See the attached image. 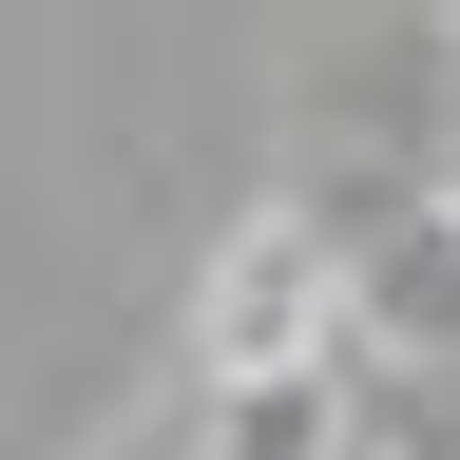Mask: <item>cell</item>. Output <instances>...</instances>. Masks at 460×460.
I'll list each match as a JSON object with an SVG mask.
<instances>
[{"mask_svg":"<svg viewBox=\"0 0 460 460\" xmlns=\"http://www.w3.org/2000/svg\"><path fill=\"white\" fill-rule=\"evenodd\" d=\"M326 365H345V250L269 192V211L211 230L192 326H172V384H192V402H250V384H326Z\"/></svg>","mask_w":460,"mask_h":460,"instance_id":"obj_1","label":"cell"}]
</instances>
